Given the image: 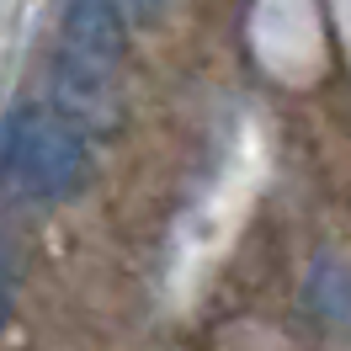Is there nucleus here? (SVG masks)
Wrapping results in <instances>:
<instances>
[{
  "mask_svg": "<svg viewBox=\"0 0 351 351\" xmlns=\"http://www.w3.org/2000/svg\"><path fill=\"white\" fill-rule=\"evenodd\" d=\"M90 176V149L86 133L64 123L59 112H22L5 138H0V181L16 192V197H69L80 192Z\"/></svg>",
  "mask_w": 351,
  "mask_h": 351,
  "instance_id": "f257e3e1",
  "label": "nucleus"
},
{
  "mask_svg": "<svg viewBox=\"0 0 351 351\" xmlns=\"http://www.w3.org/2000/svg\"><path fill=\"white\" fill-rule=\"evenodd\" d=\"M53 112L64 123H75L80 133H112L123 123L112 69L86 64L75 53H59V64H53Z\"/></svg>",
  "mask_w": 351,
  "mask_h": 351,
  "instance_id": "f03ea898",
  "label": "nucleus"
},
{
  "mask_svg": "<svg viewBox=\"0 0 351 351\" xmlns=\"http://www.w3.org/2000/svg\"><path fill=\"white\" fill-rule=\"evenodd\" d=\"M64 53L101 69H117V59L128 53V27L117 16V0H69Z\"/></svg>",
  "mask_w": 351,
  "mask_h": 351,
  "instance_id": "7ed1b4c3",
  "label": "nucleus"
},
{
  "mask_svg": "<svg viewBox=\"0 0 351 351\" xmlns=\"http://www.w3.org/2000/svg\"><path fill=\"white\" fill-rule=\"evenodd\" d=\"M0 319H5V287H0Z\"/></svg>",
  "mask_w": 351,
  "mask_h": 351,
  "instance_id": "20e7f679",
  "label": "nucleus"
}]
</instances>
